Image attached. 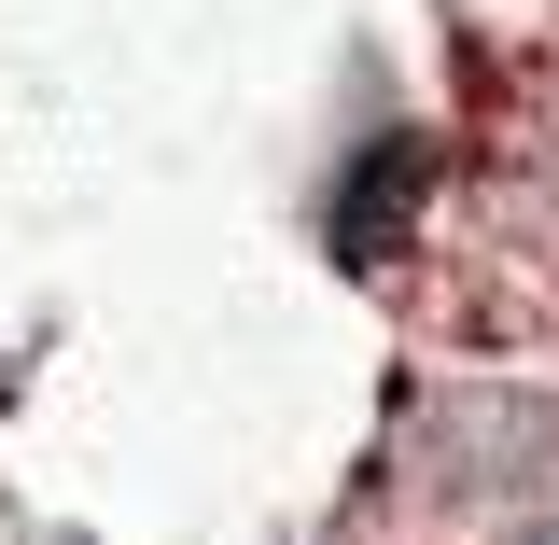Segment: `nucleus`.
<instances>
[{
  "mask_svg": "<svg viewBox=\"0 0 559 545\" xmlns=\"http://www.w3.org/2000/svg\"><path fill=\"white\" fill-rule=\"evenodd\" d=\"M392 503L419 518H546L559 503V392H448L392 434Z\"/></svg>",
  "mask_w": 559,
  "mask_h": 545,
  "instance_id": "f257e3e1",
  "label": "nucleus"
}]
</instances>
